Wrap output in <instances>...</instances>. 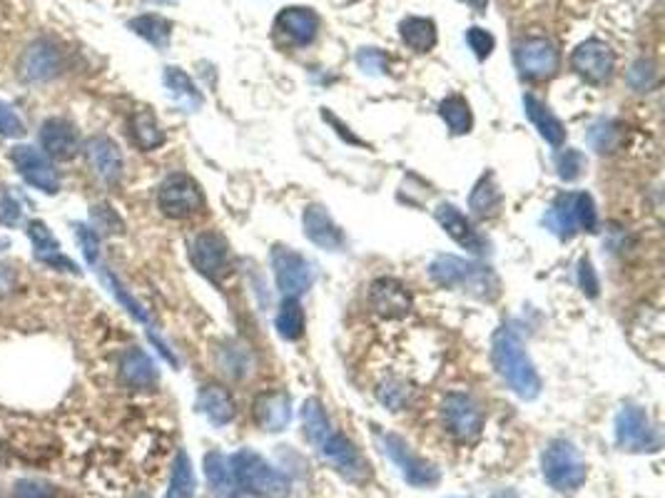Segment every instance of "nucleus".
Instances as JSON below:
<instances>
[{
    "instance_id": "f257e3e1",
    "label": "nucleus",
    "mask_w": 665,
    "mask_h": 498,
    "mask_svg": "<svg viewBox=\"0 0 665 498\" xmlns=\"http://www.w3.org/2000/svg\"><path fill=\"white\" fill-rule=\"evenodd\" d=\"M491 362L501 379L509 384V389L523 401H533L543 389L536 366L531 362L526 346L521 342L519 332L503 324L496 329L491 339Z\"/></svg>"
},
{
    "instance_id": "f03ea898",
    "label": "nucleus",
    "mask_w": 665,
    "mask_h": 498,
    "mask_svg": "<svg viewBox=\"0 0 665 498\" xmlns=\"http://www.w3.org/2000/svg\"><path fill=\"white\" fill-rule=\"evenodd\" d=\"M429 277L439 287L466 291L481 301H496L501 297V281L496 272L478 264V262L461 260L454 254H441L429 264Z\"/></svg>"
},
{
    "instance_id": "7ed1b4c3",
    "label": "nucleus",
    "mask_w": 665,
    "mask_h": 498,
    "mask_svg": "<svg viewBox=\"0 0 665 498\" xmlns=\"http://www.w3.org/2000/svg\"><path fill=\"white\" fill-rule=\"evenodd\" d=\"M232 476L237 481L239 491H247L257 498H290L291 481L280 468L272 466L270 461L260 456L252 448H242L229 458Z\"/></svg>"
},
{
    "instance_id": "20e7f679",
    "label": "nucleus",
    "mask_w": 665,
    "mask_h": 498,
    "mask_svg": "<svg viewBox=\"0 0 665 498\" xmlns=\"http://www.w3.org/2000/svg\"><path fill=\"white\" fill-rule=\"evenodd\" d=\"M543 225L559 239H573L578 232H593L598 225L596 202L588 192H563L546 209Z\"/></svg>"
},
{
    "instance_id": "39448f33",
    "label": "nucleus",
    "mask_w": 665,
    "mask_h": 498,
    "mask_svg": "<svg viewBox=\"0 0 665 498\" xmlns=\"http://www.w3.org/2000/svg\"><path fill=\"white\" fill-rule=\"evenodd\" d=\"M540 471L556 491H576L586 484L588 476V466L578 454V448L566 438L549 441V447L540 454Z\"/></svg>"
},
{
    "instance_id": "423d86ee",
    "label": "nucleus",
    "mask_w": 665,
    "mask_h": 498,
    "mask_svg": "<svg viewBox=\"0 0 665 498\" xmlns=\"http://www.w3.org/2000/svg\"><path fill=\"white\" fill-rule=\"evenodd\" d=\"M374 438L379 448L384 451L386 456L392 458V464L399 468V474L404 478L409 486L414 488H431L437 486L439 474L437 466H431L429 461H424L421 456H416L411 447L406 444L402 436L389 434V431H374Z\"/></svg>"
},
{
    "instance_id": "0eeeda50",
    "label": "nucleus",
    "mask_w": 665,
    "mask_h": 498,
    "mask_svg": "<svg viewBox=\"0 0 665 498\" xmlns=\"http://www.w3.org/2000/svg\"><path fill=\"white\" fill-rule=\"evenodd\" d=\"M312 447L317 448L319 456H322L339 476L346 478V481H352V484H365L366 478H369V464H366V458L359 454V448L354 447L346 436L339 434V431H334V426H329V429L314 441Z\"/></svg>"
},
{
    "instance_id": "6e6552de",
    "label": "nucleus",
    "mask_w": 665,
    "mask_h": 498,
    "mask_svg": "<svg viewBox=\"0 0 665 498\" xmlns=\"http://www.w3.org/2000/svg\"><path fill=\"white\" fill-rule=\"evenodd\" d=\"M157 205L170 219H188L205 209V195L189 175L175 172L162 180L157 189Z\"/></svg>"
},
{
    "instance_id": "1a4fd4ad",
    "label": "nucleus",
    "mask_w": 665,
    "mask_h": 498,
    "mask_svg": "<svg viewBox=\"0 0 665 498\" xmlns=\"http://www.w3.org/2000/svg\"><path fill=\"white\" fill-rule=\"evenodd\" d=\"M615 441L623 451H631V454H648V451L660 448V438L651 424V416L638 404H623V409L618 411Z\"/></svg>"
},
{
    "instance_id": "9d476101",
    "label": "nucleus",
    "mask_w": 665,
    "mask_h": 498,
    "mask_svg": "<svg viewBox=\"0 0 665 498\" xmlns=\"http://www.w3.org/2000/svg\"><path fill=\"white\" fill-rule=\"evenodd\" d=\"M272 272H274V280H277V290L284 297H297L300 300L301 294L312 290V262L307 260L304 254H300L297 249L282 247V244L272 249Z\"/></svg>"
},
{
    "instance_id": "9b49d317",
    "label": "nucleus",
    "mask_w": 665,
    "mask_h": 498,
    "mask_svg": "<svg viewBox=\"0 0 665 498\" xmlns=\"http://www.w3.org/2000/svg\"><path fill=\"white\" fill-rule=\"evenodd\" d=\"M189 262L202 277L219 284V280L227 277L229 270H232L227 239L222 235H215V232H202L189 242Z\"/></svg>"
},
{
    "instance_id": "f8f14e48",
    "label": "nucleus",
    "mask_w": 665,
    "mask_h": 498,
    "mask_svg": "<svg viewBox=\"0 0 665 498\" xmlns=\"http://www.w3.org/2000/svg\"><path fill=\"white\" fill-rule=\"evenodd\" d=\"M516 65L529 80H551L561 68V52L546 38H529L516 48Z\"/></svg>"
},
{
    "instance_id": "ddd939ff",
    "label": "nucleus",
    "mask_w": 665,
    "mask_h": 498,
    "mask_svg": "<svg viewBox=\"0 0 665 498\" xmlns=\"http://www.w3.org/2000/svg\"><path fill=\"white\" fill-rule=\"evenodd\" d=\"M571 65L586 83L603 85L611 80V75L615 70V52L611 51L608 42L598 41V38H588L573 51Z\"/></svg>"
},
{
    "instance_id": "4468645a",
    "label": "nucleus",
    "mask_w": 665,
    "mask_h": 498,
    "mask_svg": "<svg viewBox=\"0 0 665 498\" xmlns=\"http://www.w3.org/2000/svg\"><path fill=\"white\" fill-rule=\"evenodd\" d=\"M441 416H444V426L448 429V434L471 444L481 436L484 429V414L476 406V401L466 394H448L441 404Z\"/></svg>"
},
{
    "instance_id": "2eb2a0df",
    "label": "nucleus",
    "mask_w": 665,
    "mask_h": 498,
    "mask_svg": "<svg viewBox=\"0 0 665 498\" xmlns=\"http://www.w3.org/2000/svg\"><path fill=\"white\" fill-rule=\"evenodd\" d=\"M13 165L18 167V172L23 175V180L32 185L35 189H41L45 195H55L60 189V177H58V170L52 167V162L45 155H41L35 147L31 145H18L13 147L11 152Z\"/></svg>"
},
{
    "instance_id": "dca6fc26",
    "label": "nucleus",
    "mask_w": 665,
    "mask_h": 498,
    "mask_svg": "<svg viewBox=\"0 0 665 498\" xmlns=\"http://www.w3.org/2000/svg\"><path fill=\"white\" fill-rule=\"evenodd\" d=\"M60 68H63V58L58 45L51 41H38L23 52L18 75L23 83H48L60 73Z\"/></svg>"
},
{
    "instance_id": "f3484780",
    "label": "nucleus",
    "mask_w": 665,
    "mask_h": 498,
    "mask_svg": "<svg viewBox=\"0 0 665 498\" xmlns=\"http://www.w3.org/2000/svg\"><path fill=\"white\" fill-rule=\"evenodd\" d=\"M369 301H372V309L379 317L386 319H402L411 311V291L406 290V284H402L394 277H382L369 287Z\"/></svg>"
},
{
    "instance_id": "a211bd4d",
    "label": "nucleus",
    "mask_w": 665,
    "mask_h": 498,
    "mask_svg": "<svg viewBox=\"0 0 665 498\" xmlns=\"http://www.w3.org/2000/svg\"><path fill=\"white\" fill-rule=\"evenodd\" d=\"M301 225H304V237L309 239L312 244H317L324 252H342L346 247V239L339 225L334 222L332 215L327 212L322 205H309L304 208L301 215Z\"/></svg>"
},
{
    "instance_id": "6ab92c4d",
    "label": "nucleus",
    "mask_w": 665,
    "mask_h": 498,
    "mask_svg": "<svg viewBox=\"0 0 665 498\" xmlns=\"http://www.w3.org/2000/svg\"><path fill=\"white\" fill-rule=\"evenodd\" d=\"M83 152L88 165L93 167V172L103 180L105 185L120 182V177H123V152H120V147L115 145L110 137H88L83 145Z\"/></svg>"
},
{
    "instance_id": "aec40b11",
    "label": "nucleus",
    "mask_w": 665,
    "mask_h": 498,
    "mask_svg": "<svg viewBox=\"0 0 665 498\" xmlns=\"http://www.w3.org/2000/svg\"><path fill=\"white\" fill-rule=\"evenodd\" d=\"M437 222L444 227L448 237L457 242L458 247H464L471 254H484L486 252V239L478 235V229L471 225V219L457 208V205H439L437 212H434Z\"/></svg>"
},
{
    "instance_id": "412c9836",
    "label": "nucleus",
    "mask_w": 665,
    "mask_h": 498,
    "mask_svg": "<svg viewBox=\"0 0 665 498\" xmlns=\"http://www.w3.org/2000/svg\"><path fill=\"white\" fill-rule=\"evenodd\" d=\"M252 414L262 431L280 434L291 421V399L287 392H264L254 399Z\"/></svg>"
},
{
    "instance_id": "4be33fe9",
    "label": "nucleus",
    "mask_w": 665,
    "mask_h": 498,
    "mask_svg": "<svg viewBox=\"0 0 665 498\" xmlns=\"http://www.w3.org/2000/svg\"><path fill=\"white\" fill-rule=\"evenodd\" d=\"M41 145L45 150V155L65 162V160H73L78 155L80 140H78V133H75V127L68 120L51 117L41 127Z\"/></svg>"
},
{
    "instance_id": "5701e85b",
    "label": "nucleus",
    "mask_w": 665,
    "mask_h": 498,
    "mask_svg": "<svg viewBox=\"0 0 665 498\" xmlns=\"http://www.w3.org/2000/svg\"><path fill=\"white\" fill-rule=\"evenodd\" d=\"M319 15L312 11V8H301V5H291V8H284V11L277 15V21H274V28L282 32V35H287L290 42L294 45H309L314 42L317 38V32H319Z\"/></svg>"
},
{
    "instance_id": "b1692460",
    "label": "nucleus",
    "mask_w": 665,
    "mask_h": 498,
    "mask_svg": "<svg viewBox=\"0 0 665 498\" xmlns=\"http://www.w3.org/2000/svg\"><path fill=\"white\" fill-rule=\"evenodd\" d=\"M120 379H123V384L135 389V392H150L160 382L155 362L137 346L123 354V359H120Z\"/></svg>"
},
{
    "instance_id": "393cba45",
    "label": "nucleus",
    "mask_w": 665,
    "mask_h": 498,
    "mask_svg": "<svg viewBox=\"0 0 665 498\" xmlns=\"http://www.w3.org/2000/svg\"><path fill=\"white\" fill-rule=\"evenodd\" d=\"M28 237L32 239V247H35V260H41L42 264H48L52 270H63L78 274L73 260H68L63 252H60V242L55 239L51 229L41 219H32L28 225Z\"/></svg>"
},
{
    "instance_id": "a878e982",
    "label": "nucleus",
    "mask_w": 665,
    "mask_h": 498,
    "mask_svg": "<svg viewBox=\"0 0 665 498\" xmlns=\"http://www.w3.org/2000/svg\"><path fill=\"white\" fill-rule=\"evenodd\" d=\"M523 113L529 117L533 127L539 130V135L553 147H561L566 143V127L563 123L551 113V107L540 103L533 95H523Z\"/></svg>"
},
{
    "instance_id": "bb28decb",
    "label": "nucleus",
    "mask_w": 665,
    "mask_h": 498,
    "mask_svg": "<svg viewBox=\"0 0 665 498\" xmlns=\"http://www.w3.org/2000/svg\"><path fill=\"white\" fill-rule=\"evenodd\" d=\"M198 409L202 414L208 416L209 424L215 426H227L235 414H237V409H235V399L229 394L225 386H217V384H209V386H202L198 394Z\"/></svg>"
},
{
    "instance_id": "cd10ccee",
    "label": "nucleus",
    "mask_w": 665,
    "mask_h": 498,
    "mask_svg": "<svg viewBox=\"0 0 665 498\" xmlns=\"http://www.w3.org/2000/svg\"><path fill=\"white\" fill-rule=\"evenodd\" d=\"M205 476H208L212 493L217 498H239V486L232 476L229 458H225V454L209 451L205 456Z\"/></svg>"
},
{
    "instance_id": "c85d7f7f",
    "label": "nucleus",
    "mask_w": 665,
    "mask_h": 498,
    "mask_svg": "<svg viewBox=\"0 0 665 498\" xmlns=\"http://www.w3.org/2000/svg\"><path fill=\"white\" fill-rule=\"evenodd\" d=\"M130 137H133V143H135L140 150H145V152H152L157 147L165 145V133H162V127L157 123V117L150 110H135V113L130 115Z\"/></svg>"
},
{
    "instance_id": "c756f323",
    "label": "nucleus",
    "mask_w": 665,
    "mask_h": 498,
    "mask_svg": "<svg viewBox=\"0 0 665 498\" xmlns=\"http://www.w3.org/2000/svg\"><path fill=\"white\" fill-rule=\"evenodd\" d=\"M399 35L404 41L406 48H411L414 52H429L437 48V25L431 18H404L399 23Z\"/></svg>"
},
{
    "instance_id": "7c9ffc66",
    "label": "nucleus",
    "mask_w": 665,
    "mask_h": 498,
    "mask_svg": "<svg viewBox=\"0 0 665 498\" xmlns=\"http://www.w3.org/2000/svg\"><path fill=\"white\" fill-rule=\"evenodd\" d=\"M162 83H165L170 95H172L185 110L195 113V110L202 107V93H199L198 85L192 83V78H189L185 70H180L175 65H167L165 73H162Z\"/></svg>"
},
{
    "instance_id": "2f4dec72",
    "label": "nucleus",
    "mask_w": 665,
    "mask_h": 498,
    "mask_svg": "<svg viewBox=\"0 0 665 498\" xmlns=\"http://www.w3.org/2000/svg\"><path fill=\"white\" fill-rule=\"evenodd\" d=\"M501 189L496 185V177L486 172V175L478 180L474 189H471V198H468V208L471 212L476 215V217L486 219V217H494L496 212L501 209Z\"/></svg>"
},
{
    "instance_id": "473e14b6",
    "label": "nucleus",
    "mask_w": 665,
    "mask_h": 498,
    "mask_svg": "<svg viewBox=\"0 0 665 498\" xmlns=\"http://www.w3.org/2000/svg\"><path fill=\"white\" fill-rule=\"evenodd\" d=\"M127 28L140 35L143 41H147L152 48L162 51L170 45V35H172V23L162 18V15H155V13H145V15H137L133 21L127 23Z\"/></svg>"
},
{
    "instance_id": "72a5a7b5",
    "label": "nucleus",
    "mask_w": 665,
    "mask_h": 498,
    "mask_svg": "<svg viewBox=\"0 0 665 498\" xmlns=\"http://www.w3.org/2000/svg\"><path fill=\"white\" fill-rule=\"evenodd\" d=\"M274 327H277V334H280L284 342H297L304 334V327H307V317H304V309L297 297H284L280 304V311L274 317Z\"/></svg>"
},
{
    "instance_id": "f704fd0d",
    "label": "nucleus",
    "mask_w": 665,
    "mask_h": 498,
    "mask_svg": "<svg viewBox=\"0 0 665 498\" xmlns=\"http://www.w3.org/2000/svg\"><path fill=\"white\" fill-rule=\"evenodd\" d=\"M439 115H441V120L451 130V135H466V133H471V127H474L471 105L461 95H448V97H444L439 103Z\"/></svg>"
},
{
    "instance_id": "c9c22d12",
    "label": "nucleus",
    "mask_w": 665,
    "mask_h": 498,
    "mask_svg": "<svg viewBox=\"0 0 665 498\" xmlns=\"http://www.w3.org/2000/svg\"><path fill=\"white\" fill-rule=\"evenodd\" d=\"M621 140H623V127L615 120H598L588 127L586 133V143L596 150V152H615L621 147Z\"/></svg>"
},
{
    "instance_id": "e433bc0d",
    "label": "nucleus",
    "mask_w": 665,
    "mask_h": 498,
    "mask_svg": "<svg viewBox=\"0 0 665 498\" xmlns=\"http://www.w3.org/2000/svg\"><path fill=\"white\" fill-rule=\"evenodd\" d=\"M97 274L103 277V281H105V284H107V290L113 291L115 300L120 301V304H123V307H125V309L130 311L133 317H135L137 322L145 324L147 334L155 332V329H152V322H150V314H147V311L143 309V304H140V301H137L135 297H133V294H130V291L125 290V284H123V281L117 280V277H115L113 272L105 270V267H100V270H97Z\"/></svg>"
},
{
    "instance_id": "4c0bfd02",
    "label": "nucleus",
    "mask_w": 665,
    "mask_h": 498,
    "mask_svg": "<svg viewBox=\"0 0 665 498\" xmlns=\"http://www.w3.org/2000/svg\"><path fill=\"white\" fill-rule=\"evenodd\" d=\"M195 471L189 464V456L185 451H180L172 464V481L167 488L165 498H192L195 496Z\"/></svg>"
},
{
    "instance_id": "58836bf2",
    "label": "nucleus",
    "mask_w": 665,
    "mask_h": 498,
    "mask_svg": "<svg viewBox=\"0 0 665 498\" xmlns=\"http://www.w3.org/2000/svg\"><path fill=\"white\" fill-rule=\"evenodd\" d=\"M658 83V68L651 58H638L628 70V85L633 88L635 93H648L653 90Z\"/></svg>"
},
{
    "instance_id": "ea45409f",
    "label": "nucleus",
    "mask_w": 665,
    "mask_h": 498,
    "mask_svg": "<svg viewBox=\"0 0 665 498\" xmlns=\"http://www.w3.org/2000/svg\"><path fill=\"white\" fill-rule=\"evenodd\" d=\"M376 396L379 401L392 409V411H402L409 401H411V389L404 382H396V379H389L384 384L376 389Z\"/></svg>"
},
{
    "instance_id": "a19ab883",
    "label": "nucleus",
    "mask_w": 665,
    "mask_h": 498,
    "mask_svg": "<svg viewBox=\"0 0 665 498\" xmlns=\"http://www.w3.org/2000/svg\"><path fill=\"white\" fill-rule=\"evenodd\" d=\"M556 170H559V177L563 182H576L586 170V157H583L581 150L566 147L556 155Z\"/></svg>"
},
{
    "instance_id": "79ce46f5",
    "label": "nucleus",
    "mask_w": 665,
    "mask_h": 498,
    "mask_svg": "<svg viewBox=\"0 0 665 498\" xmlns=\"http://www.w3.org/2000/svg\"><path fill=\"white\" fill-rule=\"evenodd\" d=\"M75 239H78V244L83 249L88 264L97 267V260H100V235L93 227H88V225H75Z\"/></svg>"
},
{
    "instance_id": "37998d69",
    "label": "nucleus",
    "mask_w": 665,
    "mask_h": 498,
    "mask_svg": "<svg viewBox=\"0 0 665 498\" xmlns=\"http://www.w3.org/2000/svg\"><path fill=\"white\" fill-rule=\"evenodd\" d=\"M466 42H468V48H471V52L476 55V60H486L491 52H494V48H496V38H494L489 31L478 28V25L468 28Z\"/></svg>"
},
{
    "instance_id": "c03bdc74",
    "label": "nucleus",
    "mask_w": 665,
    "mask_h": 498,
    "mask_svg": "<svg viewBox=\"0 0 665 498\" xmlns=\"http://www.w3.org/2000/svg\"><path fill=\"white\" fill-rule=\"evenodd\" d=\"M90 215H93L95 227L100 229L103 235H120L123 232V219L110 205H105V202L103 205H95Z\"/></svg>"
},
{
    "instance_id": "a18cd8bd",
    "label": "nucleus",
    "mask_w": 665,
    "mask_h": 498,
    "mask_svg": "<svg viewBox=\"0 0 665 498\" xmlns=\"http://www.w3.org/2000/svg\"><path fill=\"white\" fill-rule=\"evenodd\" d=\"M356 65L366 75H384L389 70V60H386V55L379 48H362L356 52Z\"/></svg>"
},
{
    "instance_id": "49530a36",
    "label": "nucleus",
    "mask_w": 665,
    "mask_h": 498,
    "mask_svg": "<svg viewBox=\"0 0 665 498\" xmlns=\"http://www.w3.org/2000/svg\"><path fill=\"white\" fill-rule=\"evenodd\" d=\"M0 135L3 137L25 135V123H23L21 115L15 113L8 103H0Z\"/></svg>"
},
{
    "instance_id": "de8ad7c7",
    "label": "nucleus",
    "mask_w": 665,
    "mask_h": 498,
    "mask_svg": "<svg viewBox=\"0 0 665 498\" xmlns=\"http://www.w3.org/2000/svg\"><path fill=\"white\" fill-rule=\"evenodd\" d=\"M21 217H23L21 202L5 189L3 198H0V225H3V227H18Z\"/></svg>"
},
{
    "instance_id": "09e8293b",
    "label": "nucleus",
    "mask_w": 665,
    "mask_h": 498,
    "mask_svg": "<svg viewBox=\"0 0 665 498\" xmlns=\"http://www.w3.org/2000/svg\"><path fill=\"white\" fill-rule=\"evenodd\" d=\"M578 284H581V290L586 291L588 297H596V294H598V277H596V270H593L591 260L578 262Z\"/></svg>"
},
{
    "instance_id": "8fccbe9b",
    "label": "nucleus",
    "mask_w": 665,
    "mask_h": 498,
    "mask_svg": "<svg viewBox=\"0 0 665 498\" xmlns=\"http://www.w3.org/2000/svg\"><path fill=\"white\" fill-rule=\"evenodd\" d=\"M18 498H52V488L35 481H23L18 484Z\"/></svg>"
},
{
    "instance_id": "3c124183",
    "label": "nucleus",
    "mask_w": 665,
    "mask_h": 498,
    "mask_svg": "<svg viewBox=\"0 0 665 498\" xmlns=\"http://www.w3.org/2000/svg\"><path fill=\"white\" fill-rule=\"evenodd\" d=\"M15 290H18V272L8 264H0V297H8Z\"/></svg>"
},
{
    "instance_id": "603ef678",
    "label": "nucleus",
    "mask_w": 665,
    "mask_h": 498,
    "mask_svg": "<svg viewBox=\"0 0 665 498\" xmlns=\"http://www.w3.org/2000/svg\"><path fill=\"white\" fill-rule=\"evenodd\" d=\"M466 3L476 13H484V11H486V5H489V0H466Z\"/></svg>"
},
{
    "instance_id": "864d4df0",
    "label": "nucleus",
    "mask_w": 665,
    "mask_h": 498,
    "mask_svg": "<svg viewBox=\"0 0 665 498\" xmlns=\"http://www.w3.org/2000/svg\"><path fill=\"white\" fill-rule=\"evenodd\" d=\"M491 498H521L516 491H501V493H496V496H491Z\"/></svg>"
},
{
    "instance_id": "5fc2aeb1",
    "label": "nucleus",
    "mask_w": 665,
    "mask_h": 498,
    "mask_svg": "<svg viewBox=\"0 0 665 498\" xmlns=\"http://www.w3.org/2000/svg\"><path fill=\"white\" fill-rule=\"evenodd\" d=\"M147 3H160V5H165V3H175V0H147Z\"/></svg>"
}]
</instances>
